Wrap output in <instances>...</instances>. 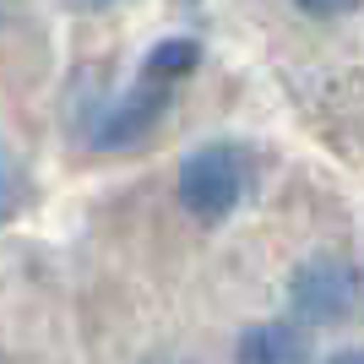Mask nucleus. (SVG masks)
Returning a JSON list of instances; mask_svg holds the SVG:
<instances>
[{"label":"nucleus","instance_id":"20e7f679","mask_svg":"<svg viewBox=\"0 0 364 364\" xmlns=\"http://www.w3.org/2000/svg\"><path fill=\"white\" fill-rule=\"evenodd\" d=\"M234 364H310L304 321H256L234 343Z\"/></svg>","mask_w":364,"mask_h":364},{"label":"nucleus","instance_id":"f03ea898","mask_svg":"<svg viewBox=\"0 0 364 364\" xmlns=\"http://www.w3.org/2000/svg\"><path fill=\"white\" fill-rule=\"evenodd\" d=\"M359 299H364V272L348 256H332V250L299 261L289 277V310L304 326H337L359 310Z\"/></svg>","mask_w":364,"mask_h":364},{"label":"nucleus","instance_id":"39448f33","mask_svg":"<svg viewBox=\"0 0 364 364\" xmlns=\"http://www.w3.org/2000/svg\"><path fill=\"white\" fill-rule=\"evenodd\" d=\"M196 65H201V44H196V38H164V44L147 49L141 76H152V82L174 87V82H180V76H191Z\"/></svg>","mask_w":364,"mask_h":364},{"label":"nucleus","instance_id":"0eeeda50","mask_svg":"<svg viewBox=\"0 0 364 364\" xmlns=\"http://www.w3.org/2000/svg\"><path fill=\"white\" fill-rule=\"evenodd\" d=\"M326 364H364V348H337Z\"/></svg>","mask_w":364,"mask_h":364},{"label":"nucleus","instance_id":"423d86ee","mask_svg":"<svg viewBox=\"0 0 364 364\" xmlns=\"http://www.w3.org/2000/svg\"><path fill=\"white\" fill-rule=\"evenodd\" d=\"M364 0H294V11L299 16H316V22H332V16H348L359 11Z\"/></svg>","mask_w":364,"mask_h":364},{"label":"nucleus","instance_id":"7ed1b4c3","mask_svg":"<svg viewBox=\"0 0 364 364\" xmlns=\"http://www.w3.org/2000/svg\"><path fill=\"white\" fill-rule=\"evenodd\" d=\"M164 109H168V87L152 82V76H141L131 92H120L114 104L98 109V120H92V147L120 152V147L147 141L152 131H158V120H164Z\"/></svg>","mask_w":364,"mask_h":364},{"label":"nucleus","instance_id":"6e6552de","mask_svg":"<svg viewBox=\"0 0 364 364\" xmlns=\"http://www.w3.org/2000/svg\"><path fill=\"white\" fill-rule=\"evenodd\" d=\"M147 364H196V359H180V353H158V359H147Z\"/></svg>","mask_w":364,"mask_h":364},{"label":"nucleus","instance_id":"f257e3e1","mask_svg":"<svg viewBox=\"0 0 364 364\" xmlns=\"http://www.w3.org/2000/svg\"><path fill=\"white\" fill-rule=\"evenodd\" d=\"M256 185V152L245 141H207L180 164L174 174V201L196 223H223Z\"/></svg>","mask_w":364,"mask_h":364},{"label":"nucleus","instance_id":"1a4fd4ad","mask_svg":"<svg viewBox=\"0 0 364 364\" xmlns=\"http://www.w3.org/2000/svg\"><path fill=\"white\" fill-rule=\"evenodd\" d=\"M82 6H114V0H82Z\"/></svg>","mask_w":364,"mask_h":364}]
</instances>
